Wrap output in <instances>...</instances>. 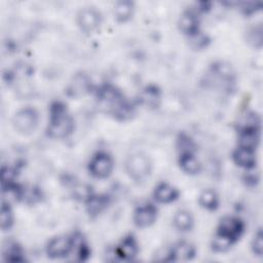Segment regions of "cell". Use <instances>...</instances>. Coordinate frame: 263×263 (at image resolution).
Wrapping results in <instances>:
<instances>
[{
    "label": "cell",
    "mask_w": 263,
    "mask_h": 263,
    "mask_svg": "<svg viewBox=\"0 0 263 263\" xmlns=\"http://www.w3.org/2000/svg\"><path fill=\"white\" fill-rule=\"evenodd\" d=\"M245 224L236 217H224L217 229V233L213 239V250L216 252H225L228 250L243 233Z\"/></svg>",
    "instance_id": "6da1fadb"
},
{
    "label": "cell",
    "mask_w": 263,
    "mask_h": 263,
    "mask_svg": "<svg viewBox=\"0 0 263 263\" xmlns=\"http://www.w3.org/2000/svg\"><path fill=\"white\" fill-rule=\"evenodd\" d=\"M98 100L100 106L111 115L118 119H126L132 113V106L127 103L119 90L111 85H104L98 91Z\"/></svg>",
    "instance_id": "7a4b0ae2"
},
{
    "label": "cell",
    "mask_w": 263,
    "mask_h": 263,
    "mask_svg": "<svg viewBox=\"0 0 263 263\" xmlns=\"http://www.w3.org/2000/svg\"><path fill=\"white\" fill-rule=\"evenodd\" d=\"M74 128V121L67 107L62 102H54L50 106L47 134L54 139L68 137Z\"/></svg>",
    "instance_id": "3957f363"
},
{
    "label": "cell",
    "mask_w": 263,
    "mask_h": 263,
    "mask_svg": "<svg viewBox=\"0 0 263 263\" xmlns=\"http://www.w3.org/2000/svg\"><path fill=\"white\" fill-rule=\"evenodd\" d=\"M39 123V114L33 107L18 110L12 119L14 129L21 135H30L35 132Z\"/></svg>",
    "instance_id": "277c9868"
},
{
    "label": "cell",
    "mask_w": 263,
    "mask_h": 263,
    "mask_svg": "<svg viewBox=\"0 0 263 263\" xmlns=\"http://www.w3.org/2000/svg\"><path fill=\"white\" fill-rule=\"evenodd\" d=\"M151 166L150 159L143 153H134L125 161L126 173L136 181L147 178L151 172Z\"/></svg>",
    "instance_id": "5b68a950"
},
{
    "label": "cell",
    "mask_w": 263,
    "mask_h": 263,
    "mask_svg": "<svg viewBox=\"0 0 263 263\" xmlns=\"http://www.w3.org/2000/svg\"><path fill=\"white\" fill-rule=\"evenodd\" d=\"M113 166V159L109 154L105 152H98L89 161L88 170L93 177L104 179L111 175Z\"/></svg>",
    "instance_id": "8992f818"
},
{
    "label": "cell",
    "mask_w": 263,
    "mask_h": 263,
    "mask_svg": "<svg viewBox=\"0 0 263 263\" xmlns=\"http://www.w3.org/2000/svg\"><path fill=\"white\" fill-rule=\"evenodd\" d=\"M74 237L58 236L52 238L47 246V255L50 258H63L70 254L73 250Z\"/></svg>",
    "instance_id": "52a82bcc"
},
{
    "label": "cell",
    "mask_w": 263,
    "mask_h": 263,
    "mask_svg": "<svg viewBox=\"0 0 263 263\" xmlns=\"http://www.w3.org/2000/svg\"><path fill=\"white\" fill-rule=\"evenodd\" d=\"M101 24V13L92 8V7H86L80 10L78 14V25L80 28L86 32L90 33L95 31Z\"/></svg>",
    "instance_id": "ba28073f"
},
{
    "label": "cell",
    "mask_w": 263,
    "mask_h": 263,
    "mask_svg": "<svg viewBox=\"0 0 263 263\" xmlns=\"http://www.w3.org/2000/svg\"><path fill=\"white\" fill-rule=\"evenodd\" d=\"M157 217V210L151 203L142 204L137 208L134 214V222L138 227L145 228L152 225Z\"/></svg>",
    "instance_id": "9c48e42d"
},
{
    "label": "cell",
    "mask_w": 263,
    "mask_h": 263,
    "mask_svg": "<svg viewBox=\"0 0 263 263\" xmlns=\"http://www.w3.org/2000/svg\"><path fill=\"white\" fill-rule=\"evenodd\" d=\"M167 256L170 257L168 260L188 261L195 256V249L191 243L187 241H180L172 248Z\"/></svg>",
    "instance_id": "30bf717a"
},
{
    "label": "cell",
    "mask_w": 263,
    "mask_h": 263,
    "mask_svg": "<svg viewBox=\"0 0 263 263\" xmlns=\"http://www.w3.org/2000/svg\"><path fill=\"white\" fill-rule=\"evenodd\" d=\"M233 160L234 162L247 170H252L255 167L256 164V154L254 149L246 148V147H238L233 152Z\"/></svg>",
    "instance_id": "8fae6325"
},
{
    "label": "cell",
    "mask_w": 263,
    "mask_h": 263,
    "mask_svg": "<svg viewBox=\"0 0 263 263\" xmlns=\"http://www.w3.org/2000/svg\"><path fill=\"white\" fill-rule=\"evenodd\" d=\"M138 243L133 235H128L122 239L120 245L115 249V255L123 260H132L138 254Z\"/></svg>",
    "instance_id": "7c38bea8"
},
{
    "label": "cell",
    "mask_w": 263,
    "mask_h": 263,
    "mask_svg": "<svg viewBox=\"0 0 263 263\" xmlns=\"http://www.w3.org/2000/svg\"><path fill=\"white\" fill-rule=\"evenodd\" d=\"M154 198L161 203H170L179 196V191L167 183H160L155 187Z\"/></svg>",
    "instance_id": "4fadbf2b"
},
{
    "label": "cell",
    "mask_w": 263,
    "mask_h": 263,
    "mask_svg": "<svg viewBox=\"0 0 263 263\" xmlns=\"http://www.w3.org/2000/svg\"><path fill=\"white\" fill-rule=\"evenodd\" d=\"M198 18L193 11H186L182 14L179 21V27L184 34L193 36L198 33Z\"/></svg>",
    "instance_id": "5bb4252c"
},
{
    "label": "cell",
    "mask_w": 263,
    "mask_h": 263,
    "mask_svg": "<svg viewBox=\"0 0 263 263\" xmlns=\"http://www.w3.org/2000/svg\"><path fill=\"white\" fill-rule=\"evenodd\" d=\"M179 163L181 168L190 175L197 174L200 170V164L193 153H180Z\"/></svg>",
    "instance_id": "9a60e30c"
},
{
    "label": "cell",
    "mask_w": 263,
    "mask_h": 263,
    "mask_svg": "<svg viewBox=\"0 0 263 263\" xmlns=\"http://www.w3.org/2000/svg\"><path fill=\"white\" fill-rule=\"evenodd\" d=\"M174 225L179 231H189L193 226V218L188 211H179L174 217Z\"/></svg>",
    "instance_id": "2e32d148"
},
{
    "label": "cell",
    "mask_w": 263,
    "mask_h": 263,
    "mask_svg": "<svg viewBox=\"0 0 263 263\" xmlns=\"http://www.w3.org/2000/svg\"><path fill=\"white\" fill-rule=\"evenodd\" d=\"M134 11V3L130 1L117 2L114 7V15L117 21L125 22L132 15Z\"/></svg>",
    "instance_id": "e0dca14e"
},
{
    "label": "cell",
    "mask_w": 263,
    "mask_h": 263,
    "mask_svg": "<svg viewBox=\"0 0 263 263\" xmlns=\"http://www.w3.org/2000/svg\"><path fill=\"white\" fill-rule=\"evenodd\" d=\"M159 99H160L159 90L155 86H147L140 93V101L148 107L157 106Z\"/></svg>",
    "instance_id": "ac0fdd59"
},
{
    "label": "cell",
    "mask_w": 263,
    "mask_h": 263,
    "mask_svg": "<svg viewBox=\"0 0 263 263\" xmlns=\"http://www.w3.org/2000/svg\"><path fill=\"white\" fill-rule=\"evenodd\" d=\"M108 204V198L102 195H93L89 196L86 202L87 211L90 215H97L101 213Z\"/></svg>",
    "instance_id": "d6986e66"
},
{
    "label": "cell",
    "mask_w": 263,
    "mask_h": 263,
    "mask_svg": "<svg viewBox=\"0 0 263 263\" xmlns=\"http://www.w3.org/2000/svg\"><path fill=\"white\" fill-rule=\"evenodd\" d=\"M199 203L206 210H216L219 205V198L217 193L211 189L204 190L199 196Z\"/></svg>",
    "instance_id": "ffe728a7"
},
{
    "label": "cell",
    "mask_w": 263,
    "mask_h": 263,
    "mask_svg": "<svg viewBox=\"0 0 263 263\" xmlns=\"http://www.w3.org/2000/svg\"><path fill=\"white\" fill-rule=\"evenodd\" d=\"M3 256L6 261H24L23 251L21 247L15 242H9L8 246L4 248Z\"/></svg>",
    "instance_id": "44dd1931"
},
{
    "label": "cell",
    "mask_w": 263,
    "mask_h": 263,
    "mask_svg": "<svg viewBox=\"0 0 263 263\" xmlns=\"http://www.w3.org/2000/svg\"><path fill=\"white\" fill-rule=\"evenodd\" d=\"M13 223V215L11 212V209L8 204V202L2 203L1 206V229L2 230H7L12 226Z\"/></svg>",
    "instance_id": "7402d4cb"
},
{
    "label": "cell",
    "mask_w": 263,
    "mask_h": 263,
    "mask_svg": "<svg viewBox=\"0 0 263 263\" xmlns=\"http://www.w3.org/2000/svg\"><path fill=\"white\" fill-rule=\"evenodd\" d=\"M194 147V143L188 136L184 134L180 135L178 139V148L180 150V153H193L195 150Z\"/></svg>",
    "instance_id": "603a6c76"
},
{
    "label": "cell",
    "mask_w": 263,
    "mask_h": 263,
    "mask_svg": "<svg viewBox=\"0 0 263 263\" xmlns=\"http://www.w3.org/2000/svg\"><path fill=\"white\" fill-rule=\"evenodd\" d=\"M262 238H263L262 231H261V229H259L258 232L256 233V235L254 236L253 243H252L253 251L257 256H262V252H263V240H262Z\"/></svg>",
    "instance_id": "cb8c5ba5"
},
{
    "label": "cell",
    "mask_w": 263,
    "mask_h": 263,
    "mask_svg": "<svg viewBox=\"0 0 263 263\" xmlns=\"http://www.w3.org/2000/svg\"><path fill=\"white\" fill-rule=\"evenodd\" d=\"M249 41L253 42L254 45H256V42H258V45H261L262 42V29L261 27L253 28L249 33Z\"/></svg>",
    "instance_id": "d4e9b609"
},
{
    "label": "cell",
    "mask_w": 263,
    "mask_h": 263,
    "mask_svg": "<svg viewBox=\"0 0 263 263\" xmlns=\"http://www.w3.org/2000/svg\"><path fill=\"white\" fill-rule=\"evenodd\" d=\"M190 38L192 39V42L194 43V46L199 48V47H203L206 45V37L202 34H200L199 32L194 34L193 36H190Z\"/></svg>",
    "instance_id": "484cf974"
}]
</instances>
